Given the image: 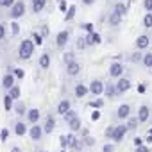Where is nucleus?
I'll return each mask as SVG.
<instances>
[{
    "label": "nucleus",
    "mask_w": 152,
    "mask_h": 152,
    "mask_svg": "<svg viewBox=\"0 0 152 152\" xmlns=\"http://www.w3.org/2000/svg\"><path fill=\"white\" fill-rule=\"evenodd\" d=\"M34 41L32 39H23L22 43H20V47H18V57L20 59H31L32 57V54H34Z\"/></svg>",
    "instance_id": "1"
},
{
    "label": "nucleus",
    "mask_w": 152,
    "mask_h": 152,
    "mask_svg": "<svg viewBox=\"0 0 152 152\" xmlns=\"http://www.w3.org/2000/svg\"><path fill=\"white\" fill-rule=\"evenodd\" d=\"M25 15V2H22V0H16L15 6L11 7V18L13 20H18Z\"/></svg>",
    "instance_id": "2"
},
{
    "label": "nucleus",
    "mask_w": 152,
    "mask_h": 152,
    "mask_svg": "<svg viewBox=\"0 0 152 152\" xmlns=\"http://www.w3.org/2000/svg\"><path fill=\"white\" fill-rule=\"evenodd\" d=\"M104 88H106V84H104L102 81L95 79V81H91V84H90V93L95 95V97H99V95L104 93Z\"/></svg>",
    "instance_id": "3"
},
{
    "label": "nucleus",
    "mask_w": 152,
    "mask_h": 152,
    "mask_svg": "<svg viewBox=\"0 0 152 152\" xmlns=\"http://www.w3.org/2000/svg\"><path fill=\"white\" fill-rule=\"evenodd\" d=\"M127 131H129V127H127L125 124H122V125H116V127H115V131H113V136H111V140H113V141H122Z\"/></svg>",
    "instance_id": "4"
},
{
    "label": "nucleus",
    "mask_w": 152,
    "mask_h": 152,
    "mask_svg": "<svg viewBox=\"0 0 152 152\" xmlns=\"http://www.w3.org/2000/svg\"><path fill=\"white\" fill-rule=\"evenodd\" d=\"M43 134H45V129L39 127L38 124H32V127L29 129V136H31L34 141H39V140L43 138Z\"/></svg>",
    "instance_id": "5"
},
{
    "label": "nucleus",
    "mask_w": 152,
    "mask_h": 152,
    "mask_svg": "<svg viewBox=\"0 0 152 152\" xmlns=\"http://www.w3.org/2000/svg\"><path fill=\"white\" fill-rule=\"evenodd\" d=\"M109 77H122V73H124V64L122 63H113L111 66H109Z\"/></svg>",
    "instance_id": "6"
},
{
    "label": "nucleus",
    "mask_w": 152,
    "mask_h": 152,
    "mask_svg": "<svg viewBox=\"0 0 152 152\" xmlns=\"http://www.w3.org/2000/svg\"><path fill=\"white\" fill-rule=\"evenodd\" d=\"M15 81H16V75L15 73H6L2 77V88L4 90H11L15 86Z\"/></svg>",
    "instance_id": "7"
},
{
    "label": "nucleus",
    "mask_w": 152,
    "mask_h": 152,
    "mask_svg": "<svg viewBox=\"0 0 152 152\" xmlns=\"http://www.w3.org/2000/svg\"><path fill=\"white\" fill-rule=\"evenodd\" d=\"M136 118H138L140 124H145V122L150 118V107H148V106H141V107L138 109V116H136Z\"/></svg>",
    "instance_id": "8"
},
{
    "label": "nucleus",
    "mask_w": 152,
    "mask_h": 152,
    "mask_svg": "<svg viewBox=\"0 0 152 152\" xmlns=\"http://www.w3.org/2000/svg\"><path fill=\"white\" fill-rule=\"evenodd\" d=\"M116 116H118L120 120H127V118L131 116V106H129V104H122V106L116 109Z\"/></svg>",
    "instance_id": "9"
},
{
    "label": "nucleus",
    "mask_w": 152,
    "mask_h": 152,
    "mask_svg": "<svg viewBox=\"0 0 152 152\" xmlns=\"http://www.w3.org/2000/svg\"><path fill=\"white\" fill-rule=\"evenodd\" d=\"M79 72H81V64H79L77 61H72V63L66 64V73L70 75V77H75V75H79Z\"/></svg>",
    "instance_id": "10"
},
{
    "label": "nucleus",
    "mask_w": 152,
    "mask_h": 152,
    "mask_svg": "<svg viewBox=\"0 0 152 152\" xmlns=\"http://www.w3.org/2000/svg\"><path fill=\"white\" fill-rule=\"evenodd\" d=\"M68 39H70V32H68V31H61V32L57 34V38H56V45H57L59 48H63V47L68 43Z\"/></svg>",
    "instance_id": "11"
},
{
    "label": "nucleus",
    "mask_w": 152,
    "mask_h": 152,
    "mask_svg": "<svg viewBox=\"0 0 152 152\" xmlns=\"http://www.w3.org/2000/svg\"><path fill=\"white\" fill-rule=\"evenodd\" d=\"M86 43L88 45H100L102 43V38H100V34L99 32H88V36H86Z\"/></svg>",
    "instance_id": "12"
},
{
    "label": "nucleus",
    "mask_w": 152,
    "mask_h": 152,
    "mask_svg": "<svg viewBox=\"0 0 152 152\" xmlns=\"http://www.w3.org/2000/svg\"><path fill=\"white\" fill-rule=\"evenodd\" d=\"M150 39H148V36H145V34H141V36H138L136 38V48L138 50H145L150 43H148Z\"/></svg>",
    "instance_id": "13"
},
{
    "label": "nucleus",
    "mask_w": 152,
    "mask_h": 152,
    "mask_svg": "<svg viewBox=\"0 0 152 152\" xmlns=\"http://www.w3.org/2000/svg\"><path fill=\"white\" fill-rule=\"evenodd\" d=\"M129 88H131V81H129V79L120 77V81L116 83V91H118V93H125Z\"/></svg>",
    "instance_id": "14"
},
{
    "label": "nucleus",
    "mask_w": 152,
    "mask_h": 152,
    "mask_svg": "<svg viewBox=\"0 0 152 152\" xmlns=\"http://www.w3.org/2000/svg\"><path fill=\"white\" fill-rule=\"evenodd\" d=\"M43 129H45V132L47 134H50L54 129H56V118L52 116V115H48L47 116V120H45V125H43Z\"/></svg>",
    "instance_id": "15"
},
{
    "label": "nucleus",
    "mask_w": 152,
    "mask_h": 152,
    "mask_svg": "<svg viewBox=\"0 0 152 152\" xmlns=\"http://www.w3.org/2000/svg\"><path fill=\"white\" fill-rule=\"evenodd\" d=\"M88 93H90V86H84L83 83L75 86V97H77V99H83V97L88 95Z\"/></svg>",
    "instance_id": "16"
},
{
    "label": "nucleus",
    "mask_w": 152,
    "mask_h": 152,
    "mask_svg": "<svg viewBox=\"0 0 152 152\" xmlns=\"http://www.w3.org/2000/svg\"><path fill=\"white\" fill-rule=\"evenodd\" d=\"M70 109H72V104H70V100H68V99L61 100V102H59V106H57V113H59V115H66Z\"/></svg>",
    "instance_id": "17"
},
{
    "label": "nucleus",
    "mask_w": 152,
    "mask_h": 152,
    "mask_svg": "<svg viewBox=\"0 0 152 152\" xmlns=\"http://www.w3.org/2000/svg\"><path fill=\"white\" fill-rule=\"evenodd\" d=\"M45 6H47V0H32V11L36 15H39L45 9Z\"/></svg>",
    "instance_id": "18"
},
{
    "label": "nucleus",
    "mask_w": 152,
    "mask_h": 152,
    "mask_svg": "<svg viewBox=\"0 0 152 152\" xmlns=\"http://www.w3.org/2000/svg\"><path fill=\"white\" fill-rule=\"evenodd\" d=\"M27 120H29L31 124H38V120H39V109H36V107L29 109V113H27Z\"/></svg>",
    "instance_id": "19"
},
{
    "label": "nucleus",
    "mask_w": 152,
    "mask_h": 152,
    "mask_svg": "<svg viewBox=\"0 0 152 152\" xmlns=\"http://www.w3.org/2000/svg\"><path fill=\"white\" fill-rule=\"evenodd\" d=\"M68 127L72 129V132H77V131H81V129H83V124H81L79 116H77V118H73V120H70V122H68Z\"/></svg>",
    "instance_id": "20"
},
{
    "label": "nucleus",
    "mask_w": 152,
    "mask_h": 152,
    "mask_svg": "<svg viewBox=\"0 0 152 152\" xmlns=\"http://www.w3.org/2000/svg\"><path fill=\"white\" fill-rule=\"evenodd\" d=\"M29 129L25 127V124L23 122H18V124H15V134L16 136H25V132H27Z\"/></svg>",
    "instance_id": "21"
},
{
    "label": "nucleus",
    "mask_w": 152,
    "mask_h": 152,
    "mask_svg": "<svg viewBox=\"0 0 152 152\" xmlns=\"http://www.w3.org/2000/svg\"><path fill=\"white\" fill-rule=\"evenodd\" d=\"M48 66H50V56H48V54H41V56H39V68L47 70Z\"/></svg>",
    "instance_id": "22"
},
{
    "label": "nucleus",
    "mask_w": 152,
    "mask_h": 152,
    "mask_svg": "<svg viewBox=\"0 0 152 152\" xmlns=\"http://www.w3.org/2000/svg\"><path fill=\"white\" fill-rule=\"evenodd\" d=\"M120 22H122V15H118L116 11H113L111 13V16H109V25H120Z\"/></svg>",
    "instance_id": "23"
},
{
    "label": "nucleus",
    "mask_w": 152,
    "mask_h": 152,
    "mask_svg": "<svg viewBox=\"0 0 152 152\" xmlns=\"http://www.w3.org/2000/svg\"><path fill=\"white\" fill-rule=\"evenodd\" d=\"M104 93H106L107 97H115V95L118 93V91H116V84H111V83H109V84H106Z\"/></svg>",
    "instance_id": "24"
},
{
    "label": "nucleus",
    "mask_w": 152,
    "mask_h": 152,
    "mask_svg": "<svg viewBox=\"0 0 152 152\" xmlns=\"http://www.w3.org/2000/svg\"><path fill=\"white\" fill-rule=\"evenodd\" d=\"M75 11H77V7H75V6H70L68 11H66V15H64V22H72L73 16H75Z\"/></svg>",
    "instance_id": "25"
},
{
    "label": "nucleus",
    "mask_w": 152,
    "mask_h": 152,
    "mask_svg": "<svg viewBox=\"0 0 152 152\" xmlns=\"http://www.w3.org/2000/svg\"><path fill=\"white\" fill-rule=\"evenodd\" d=\"M9 95L13 97V100H18V99H20V95H22V90H20V86H16V84H15V86L9 90Z\"/></svg>",
    "instance_id": "26"
},
{
    "label": "nucleus",
    "mask_w": 152,
    "mask_h": 152,
    "mask_svg": "<svg viewBox=\"0 0 152 152\" xmlns=\"http://www.w3.org/2000/svg\"><path fill=\"white\" fill-rule=\"evenodd\" d=\"M11 107H13V97L7 93V95L4 97V109H6V111H11Z\"/></svg>",
    "instance_id": "27"
},
{
    "label": "nucleus",
    "mask_w": 152,
    "mask_h": 152,
    "mask_svg": "<svg viewBox=\"0 0 152 152\" xmlns=\"http://www.w3.org/2000/svg\"><path fill=\"white\" fill-rule=\"evenodd\" d=\"M131 61H132V63H143V54H141V50L134 52V54L131 56Z\"/></svg>",
    "instance_id": "28"
},
{
    "label": "nucleus",
    "mask_w": 152,
    "mask_h": 152,
    "mask_svg": "<svg viewBox=\"0 0 152 152\" xmlns=\"http://www.w3.org/2000/svg\"><path fill=\"white\" fill-rule=\"evenodd\" d=\"M143 25H145L147 29H150V27H152V13H148V11H147V15L143 16Z\"/></svg>",
    "instance_id": "29"
},
{
    "label": "nucleus",
    "mask_w": 152,
    "mask_h": 152,
    "mask_svg": "<svg viewBox=\"0 0 152 152\" xmlns=\"http://www.w3.org/2000/svg\"><path fill=\"white\" fill-rule=\"evenodd\" d=\"M104 106V100L102 99H97V100H91L90 102V107H93V109H100Z\"/></svg>",
    "instance_id": "30"
},
{
    "label": "nucleus",
    "mask_w": 152,
    "mask_h": 152,
    "mask_svg": "<svg viewBox=\"0 0 152 152\" xmlns=\"http://www.w3.org/2000/svg\"><path fill=\"white\" fill-rule=\"evenodd\" d=\"M63 118H64V122L68 124L70 120H73V118H77V113H75V111H72V109H70V111H68L66 115H63Z\"/></svg>",
    "instance_id": "31"
},
{
    "label": "nucleus",
    "mask_w": 152,
    "mask_h": 152,
    "mask_svg": "<svg viewBox=\"0 0 152 152\" xmlns=\"http://www.w3.org/2000/svg\"><path fill=\"white\" fill-rule=\"evenodd\" d=\"M115 11H116L118 15H122V16H124V15L127 13V7H125V4H122V2H120V4H116V7H115Z\"/></svg>",
    "instance_id": "32"
},
{
    "label": "nucleus",
    "mask_w": 152,
    "mask_h": 152,
    "mask_svg": "<svg viewBox=\"0 0 152 152\" xmlns=\"http://www.w3.org/2000/svg\"><path fill=\"white\" fill-rule=\"evenodd\" d=\"M32 41H34L36 45H43V36H41L39 32H32Z\"/></svg>",
    "instance_id": "33"
},
{
    "label": "nucleus",
    "mask_w": 152,
    "mask_h": 152,
    "mask_svg": "<svg viewBox=\"0 0 152 152\" xmlns=\"http://www.w3.org/2000/svg\"><path fill=\"white\" fill-rule=\"evenodd\" d=\"M16 0H0V7H13Z\"/></svg>",
    "instance_id": "34"
},
{
    "label": "nucleus",
    "mask_w": 152,
    "mask_h": 152,
    "mask_svg": "<svg viewBox=\"0 0 152 152\" xmlns=\"http://www.w3.org/2000/svg\"><path fill=\"white\" fill-rule=\"evenodd\" d=\"M11 34H13V36H18V34H20V25H18L16 22L11 23Z\"/></svg>",
    "instance_id": "35"
},
{
    "label": "nucleus",
    "mask_w": 152,
    "mask_h": 152,
    "mask_svg": "<svg viewBox=\"0 0 152 152\" xmlns=\"http://www.w3.org/2000/svg\"><path fill=\"white\" fill-rule=\"evenodd\" d=\"M143 64L147 68H150V64H152V54H145L143 56Z\"/></svg>",
    "instance_id": "36"
},
{
    "label": "nucleus",
    "mask_w": 152,
    "mask_h": 152,
    "mask_svg": "<svg viewBox=\"0 0 152 152\" xmlns=\"http://www.w3.org/2000/svg\"><path fill=\"white\" fill-rule=\"evenodd\" d=\"M86 47H88L86 38H79V39H77V48H79V50H83V48H86Z\"/></svg>",
    "instance_id": "37"
},
{
    "label": "nucleus",
    "mask_w": 152,
    "mask_h": 152,
    "mask_svg": "<svg viewBox=\"0 0 152 152\" xmlns=\"http://www.w3.org/2000/svg\"><path fill=\"white\" fill-rule=\"evenodd\" d=\"M73 57H75V56H73V52H66V54L63 56V61L68 64V63H72V61H73Z\"/></svg>",
    "instance_id": "38"
},
{
    "label": "nucleus",
    "mask_w": 152,
    "mask_h": 152,
    "mask_svg": "<svg viewBox=\"0 0 152 152\" xmlns=\"http://www.w3.org/2000/svg\"><path fill=\"white\" fill-rule=\"evenodd\" d=\"M13 73L16 75V79H23V77H25V72H23L22 68H15V70H13Z\"/></svg>",
    "instance_id": "39"
},
{
    "label": "nucleus",
    "mask_w": 152,
    "mask_h": 152,
    "mask_svg": "<svg viewBox=\"0 0 152 152\" xmlns=\"http://www.w3.org/2000/svg\"><path fill=\"white\" fill-rule=\"evenodd\" d=\"M81 29H83V31H86V32H93V29H95V27H93V23H83V25H81Z\"/></svg>",
    "instance_id": "40"
},
{
    "label": "nucleus",
    "mask_w": 152,
    "mask_h": 152,
    "mask_svg": "<svg viewBox=\"0 0 152 152\" xmlns=\"http://www.w3.org/2000/svg\"><path fill=\"white\" fill-rule=\"evenodd\" d=\"M7 138H9V129H2V131H0V140L6 141Z\"/></svg>",
    "instance_id": "41"
},
{
    "label": "nucleus",
    "mask_w": 152,
    "mask_h": 152,
    "mask_svg": "<svg viewBox=\"0 0 152 152\" xmlns=\"http://www.w3.org/2000/svg\"><path fill=\"white\" fill-rule=\"evenodd\" d=\"M143 7H145L148 13H152V0H143Z\"/></svg>",
    "instance_id": "42"
},
{
    "label": "nucleus",
    "mask_w": 152,
    "mask_h": 152,
    "mask_svg": "<svg viewBox=\"0 0 152 152\" xmlns=\"http://www.w3.org/2000/svg\"><path fill=\"white\" fill-rule=\"evenodd\" d=\"M127 120H129L127 127H129V129H134V127H136V124H138V118H127Z\"/></svg>",
    "instance_id": "43"
},
{
    "label": "nucleus",
    "mask_w": 152,
    "mask_h": 152,
    "mask_svg": "<svg viewBox=\"0 0 152 152\" xmlns=\"http://www.w3.org/2000/svg\"><path fill=\"white\" fill-rule=\"evenodd\" d=\"M102 152H115V147H113L111 143H106V145L102 147Z\"/></svg>",
    "instance_id": "44"
},
{
    "label": "nucleus",
    "mask_w": 152,
    "mask_h": 152,
    "mask_svg": "<svg viewBox=\"0 0 152 152\" xmlns=\"http://www.w3.org/2000/svg\"><path fill=\"white\" fill-rule=\"evenodd\" d=\"M59 145H61L63 148L68 147V140H66V136H61V138H59Z\"/></svg>",
    "instance_id": "45"
},
{
    "label": "nucleus",
    "mask_w": 152,
    "mask_h": 152,
    "mask_svg": "<svg viewBox=\"0 0 152 152\" xmlns=\"http://www.w3.org/2000/svg\"><path fill=\"white\" fill-rule=\"evenodd\" d=\"M136 90H138V93H140V95H143V93L147 91V84H138V88H136Z\"/></svg>",
    "instance_id": "46"
},
{
    "label": "nucleus",
    "mask_w": 152,
    "mask_h": 152,
    "mask_svg": "<svg viewBox=\"0 0 152 152\" xmlns=\"http://www.w3.org/2000/svg\"><path fill=\"white\" fill-rule=\"evenodd\" d=\"M99 118H100V111H99V109H95V111L91 113V120H93V122H97Z\"/></svg>",
    "instance_id": "47"
},
{
    "label": "nucleus",
    "mask_w": 152,
    "mask_h": 152,
    "mask_svg": "<svg viewBox=\"0 0 152 152\" xmlns=\"http://www.w3.org/2000/svg\"><path fill=\"white\" fill-rule=\"evenodd\" d=\"M113 131H115V127H106L104 136H106V138H111V136H113Z\"/></svg>",
    "instance_id": "48"
},
{
    "label": "nucleus",
    "mask_w": 152,
    "mask_h": 152,
    "mask_svg": "<svg viewBox=\"0 0 152 152\" xmlns=\"http://www.w3.org/2000/svg\"><path fill=\"white\" fill-rule=\"evenodd\" d=\"M4 38H6V25L0 23V39H4Z\"/></svg>",
    "instance_id": "49"
},
{
    "label": "nucleus",
    "mask_w": 152,
    "mask_h": 152,
    "mask_svg": "<svg viewBox=\"0 0 152 152\" xmlns=\"http://www.w3.org/2000/svg\"><path fill=\"white\" fill-rule=\"evenodd\" d=\"M136 152H150V150L147 145H140V147H136Z\"/></svg>",
    "instance_id": "50"
},
{
    "label": "nucleus",
    "mask_w": 152,
    "mask_h": 152,
    "mask_svg": "<svg viewBox=\"0 0 152 152\" xmlns=\"http://www.w3.org/2000/svg\"><path fill=\"white\" fill-rule=\"evenodd\" d=\"M84 145H90V147H91V145H95V140H93V138H90V136H86Z\"/></svg>",
    "instance_id": "51"
},
{
    "label": "nucleus",
    "mask_w": 152,
    "mask_h": 152,
    "mask_svg": "<svg viewBox=\"0 0 152 152\" xmlns=\"http://www.w3.org/2000/svg\"><path fill=\"white\" fill-rule=\"evenodd\" d=\"M59 9L63 11V13H66L68 9H66V2H64V0H61V2H59Z\"/></svg>",
    "instance_id": "52"
},
{
    "label": "nucleus",
    "mask_w": 152,
    "mask_h": 152,
    "mask_svg": "<svg viewBox=\"0 0 152 152\" xmlns=\"http://www.w3.org/2000/svg\"><path fill=\"white\" fill-rule=\"evenodd\" d=\"M41 36H43V38L48 36V27H47V25H41Z\"/></svg>",
    "instance_id": "53"
},
{
    "label": "nucleus",
    "mask_w": 152,
    "mask_h": 152,
    "mask_svg": "<svg viewBox=\"0 0 152 152\" xmlns=\"http://www.w3.org/2000/svg\"><path fill=\"white\" fill-rule=\"evenodd\" d=\"M16 111H18L20 115H23V104H22V102H18V104H16Z\"/></svg>",
    "instance_id": "54"
},
{
    "label": "nucleus",
    "mask_w": 152,
    "mask_h": 152,
    "mask_svg": "<svg viewBox=\"0 0 152 152\" xmlns=\"http://www.w3.org/2000/svg\"><path fill=\"white\" fill-rule=\"evenodd\" d=\"M134 145H136V147H140V145H143V140L136 136V138H134Z\"/></svg>",
    "instance_id": "55"
},
{
    "label": "nucleus",
    "mask_w": 152,
    "mask_h": 152,
    "mask_svg": "<svg viewBox=\"0 0 152 152\" xmlns=\"http://www.w3.org/2000/svg\"><path fill=\"white\" fill-rule=\"evenodd\" d=\"M83 2H84V4H86V6H91V4H93V2H95V0H83Z\"/></svg>",
    "instance_id": "56"
},
{
    "label": "nucleus",
    "mask_w": 152,
    "mask_h": 152,
    "mask_svg": "<svg viewBox=\"0 0 152 152\" xmlns=\"http://www.w3.org/2000/svg\"><path fill=\"white\" fill-rule=\"evenodd\" d=\"M147 143H152V134H148V136H147Z\"/></svg>",
    "instance_id": "57"
},
{
    "label": "nucleus",
    "mask_w": 152,
    "mask_h": 152,
    "mask_svg": "<svg viewBox=\"0 0 152 152\" xmlns=\"http://www.w3.org/2000/svg\"><path fill=\"white\" fill-rule=\"evenodd\" d=\"M11 152H20V148H18V147H15V148H11Z\"/></svg>",
    "instance_id": "58"
},
{
    "label": "nucleus",
    "mask_w": 152,
    "mask_h": 152,
    "mask_svg": "<svg viewBox=\"0 0 152 152\" xmlns=\"http://www.w3.org/2000/svg\"><path fill=\"white\" fill-rule=\"evenodd\" d=\"M148 134H152V127H150V129H148Z\"/></svg>",
    "instance_id": "59"
},
{
    "label": "nucleus",
    "mask_w": 152,
    "mask_h": 152,
    "mask_svg": "<svg viewBox=\"0 0 152 152\" xmlns=\"http://www.w3.org/2000/svg\"><path fill=\"white\" fill-rule=\"evenodd\" d=\"M61 152H66V148H63V150H61Z\"/></svg>",
    "instance_id": "60"
},
{
    "label": "nucleus",
    "mask_w": 152,
    "mask_h": 152,
    "mask_svg": "<svg viewBox=\"0 0 152 152\" xmlns=\"http://www.w3.org/2000/svg\"><path fill=\"white\" fill-rule=\"evenodd\" d=\"M150 70H152V64H150Z\"/></svg>",
    "instance_id": "61"
}]
</instances>
